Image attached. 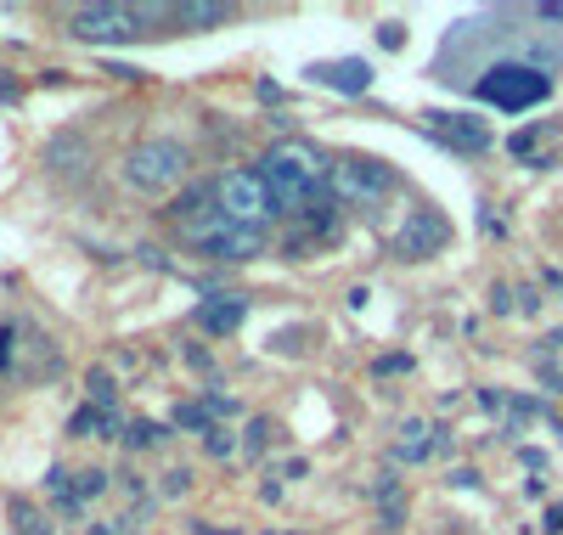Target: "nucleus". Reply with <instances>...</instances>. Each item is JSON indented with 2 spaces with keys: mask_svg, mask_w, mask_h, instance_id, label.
<instances>
[{
  "mask_svg": "<svg viewBox=\"0 0 563 535\" xmlns=\"http://www.w3.org/2000/svg\"><path fill=\"white\" fill-rule=\"evenodd\" d=\"M260 181L271 192L276 215H310L327 220L333 215V192H327V159L310 148V141H276V148L260 159Z\"/></svg>",
  "mask_w": 563,
  "mask_h": 535,
  "instance_id": "nucleus-1",
  "label": "nucleus"
},
{
  "mask_svg": "<svg viewBox=\"0 0 563 535\" xmlns=\"http://www.w3.org/2000/svg\"><path fill=\"white\" fill-rule=\"evenodd\" d=\"M175 220H180V237L192 242L198 254H209V260H254V254L265 249V231H249V226H238V220H225V215L214 209L209 192L180 198V204H175Z\"/></svg>",
  "mask_w": 563,
  "mask_h": 535,
  "instance_id": "nucleus-2",
  "label": "nucleus"
},
{
  "mask_svg": "<svg viewBox=\"0 0 563 535\" xmlns=\"http://www.w3.org/2000/svg\"><path fill=\"white\" fill-rule=\"evenodd\" d=\"M158 23H175V7L147 0V7H130V0H108V7H74L68 12V34L85 45H124L153 34Z\"/></svg>",
  "mask_w": 563,
  "mask_h": 535,
  "instance_id": "nucleus-3",
  "label": "nucleus"
},
{
  "mask_svg": "<svg viewBox=\"0 0 563 535\" xmlns=\"http://www.w3.org/2000/svg\"><path fill=\"white\" fill-rule=\"evenodd\" d=\"M474 96L485 108H501V113H530L552 96V74L541 63H519V57L485 63V74L474 79Z\"/></svg>",
  "mask_w": 563,
  "mask_h": 535,
  "instance_id": "nucleus-4",
  "label": "nucleus"
},
{
  "mask_svg": "<svg viewBox=\"0 0 563 535\" xmlns=\"http://www.w3.org/2000/svg\"><path fill=\"white\" fill-rule=\"evenodd\" d=\"M186 170H192V153L169 135H153L124 153V186H135V192H169L186 181Z\"/></svg>",
  "mask_w": 563,
  "mask_h": 535,
  "instance_id": "nucleus-5",
  "label": "nucleus"
},
{
  "mask_svg": "<svg viewBox=\"0 0 563 535\" xmlns=\"http://www.w3.org/2000/svg\"><path fill=\"white\" fill-rule=\"evenodd\" d=\"M327 192H333V204L372 209L395 192V164H384V159H339L333 170H327Z\"/></svg>",
  "mask_w": 563,
  "mask_h": 535,
  "instance_id": "nucleus-6",
  "label": "nucleus"
},
{
  "mask_svg": "<svg viewBox=\"0 0 563 535\" xmlns=\"http://www.w3.org/2000/svg\"><path fill=\"white\" fill-rule=\"evenodd\" d=\"M209 198H214V209H220L225 220H238V226H249V231H265V220L276 215L260 170H225V175L209 186Z\"/></svg>",
  "mask_w": 563,
  "mask_h": 535,
  "instance_id": "nucleus-7",
  "label": "nucleus"
},
{
  "mask_svg": "<svg viewBox=\"0 0 563 535\" xmlns=\"http://www.w3.org/2000/svg\"><path fill=\"white\" fill-rule=\"evenodd\" d=\"M445 237H451L445 215L417 209V215L406 220V231L395 237V254H406V260H429V254H440V249H445Z\"/></svg>",
  "mask_w": 563,
  "mask_h": 535,
  "instance_id": "nucleus-8",
  "label": "nucleus"
},
{
  "mask_svg": "<svg viewBox=\"0 0 563 535\" xmlns=\"http://www.w3.org/2000/svg\"><path fill=\"white\" fill-rule=\"evenodd\" d=\"M310 79H316V85H327V90H339V96H361V90L372 85V63H361V57L316 63V68H310Z\"/></svg>",
  "mask_w": 563,
  "mask_h": 535,
  "instance_id": "nucleus-9",
  "label": "nucleus"
},
{
  "mask_svg": "<svg viewBox=\"0 0 563 535\" xmlns=\"http://www.w3.org/2000/svg\"><path fill=\"white\" fill-rule=\"evenodd\" d=\"M243 316H249V305H243L238 294H214V299H203V305L192 310V327L220 338V332H238V327H243Z\"/></svg>",
  "mask_w": 563,
  "mask_h": 535,
  "instance_id": "nucleus-10",
  "label": "nucleus"
},
{
  "mask_svg": "<svg viewBox=\"0 0 563 535\" xmlns=\"http://www.w3.org/2000/svg\"><path fill=\"white\" fill-rule=\"evenodd\" d=\"M231 18H238V7H231V0H186V7H175V23L192 29V34L220 29V23H231Z\"/></svg>",
  "mask_w": 563,
  "mask_h": 535,
  "instance_id": "nucleus-11",
  "label": "nucleus"
},
{
  "mask_svg": "<svg viewBox=\"0 0 563 535\" xmlns=\"http://www.w3.org/2000/svg\"><path fill=\"white\" fill-rule=\"evenodd\" d=\"M434 451H440V428H434V423H422V417H411V423L400 428L395 457H400V462H429Z\"/></svg>",
  "mask_w": 563,
  "mask_h": 535,
  "instance_id": "nucleus-12",
  "label": "nucleus"
},
{
  "mask_svg": "<svg viewBox=\"0 0 563 535\" xmlns=\"http://www.w3.org/2000/svg\"><path fill=\"white\" fill-rule=\"evenodd\" d=\"M429 130L445 135L451 148H467V153H485V148H490V135H485L479 124H451V113H429Z\"/></svg>",
  "mask_w": 563,
  "mask_h": 535,
  "instance_id": "nucleus-13",
  "label": "nucleus"
},
{
  "mask_svg": "<svg viewBox=\"0 0 563 535\" xmlns=\"http://www.w3.org/2000/svg\"><path fill=\"white\" fill-rule=\"evenodd\" d=\"M68 428H74V434H102V440H113V434H119V417H113V406H85V412H74Z\"/></svg>",
  "mask_w": 563,
  "mask_h": 535,
  "instance_id": "nucleus-14",
  "label": "nucleus"
},
{
  "mask_svg": "<svg viewBox=\"0 0 563 535\" xmlns=\"http://www.w3.org/2000/svg\"><path fill=\"white\" fill-rule=\"evenodd\" d=\"M12 518H18V529H23V535H52V524H45L29 502H12Z\"/></svg>",
  "mask_w": 563,
  "mask_h": 535,
  "instance_id": "nucleus-15",
  "label": "nucleus"
},
{
  "mask_svg": "<svg viewBox=\"0 0 563 535\" xmlns=\"http://www.w3.org/2000/svg\"><path fill=\"white\" fill-rule=\"evenodd\" d=\"M124 440H130V446H158V440H164V428H158V423H130V428H124Z\"/></svg>",
  "mask_w": 563,
  "mask_h": 535,
  "instance_id": "nucleus-16",
  "label": "nucleus"
},
{
  "mask_svg": "<svg viewBox=\"0 0 563 535\" xmlns=\"http://www.w3.org/2000/svg\"><path fill=\"white\" fill-rule=\"evenodd\" d=\"M209 406H175V428H209Z\"/></svg>",
  "mask_w": 563,
  "mask_h": 535,
  "instance_id": "nucleus-17",
  "label": "nucleus"
},
{
  "mask_svg": "<svg viewBox=\"0 0 563 535\" xmlns=\"http://www.w3.org/2000/svg\"><path fill=\"white\" fill-rule=\"evenodd\" d=\"M45 491H52L57 502H68V507L79 502V496H74V484H68V473H63V468H52V473H45Z\"/></svg>",
  "mask_w": 563,
  "mask_h": 535,
  "instance_id": "nucleus-18",
  "label": "nucleus"
},
{
  "mask_svg": "<svg viewBox=\"0 0 563 535\" xmlns=\"http://www.w3.org/2000/svg\"><path fill=\"white\" fill-rule=\"evenodd\" d=\"M108 491V473H97V468H90V473H79V484H74V496L85 502V496H102Z\"/></svg>",
  "mask_w": 563,
  "mask_h": 535,
  "instance_id": "nucleus-19",
  "label": "nucleus"
},
{
  "mask_svg": "<svg viewBox=\"0 0 563 535\" xmlns=\"http://www.w3.org/2000/svg\"><path fill=\"white\" fill-rule=\"evenodd\" d=\"M90 401L113 406V378H108V372H90Z\"/></svg>",
  "mask_w": 563,
  "mask_h": 535,
  "instance_id": "nucleus-20",
  "label": "nucleus"
},
{
  "mask_svg": "<svg viewBox=\"0 0 563 535\" xmlns=\"http://www.w3.org/2000/svg\"><path fill=\"white\" fill-rule=\"evenodd\" d=\"M12 350H18V332H12V327H0V372L12 367Z\"/></svg>",
  "mask_w": 563,
  "mask_h": 535,
  "instance_id": "nucleus-21",
  "label": "nucleus"
},
{
  "mask_svg": "<svg viewBox=\"0 0 563 535\" xmlns=\"http://www.w3.org/2000/svg\"><path fill=\"white\" fill-rule=\"evenodd\" d=\"M451 484H456V491H474L479 473H474V468H456V473H451Z\"/></svg>",
  "mask_w": 563,
  "mask_h": 535,
  "instance_id": "nucleus-22",
  "label": "nucleus"
},
{
  "mask_svg": "<svg viewBox=\"0 0 563 535\" xmlns=\"http://www.w3.org/2000/svg\"><path fill=\"white\" fill-rule=\"evenodd\" d=\"M541 529H547V535H563V502L547 507V524H541Z\"/></svg>",
  "mask_w": 563,
  "mask_h": 535,
  "instance_id": "nucleus-23",
  "label": "nucleus"
},
{
  "mask_svg": "<svg viewBox=\"0 0 563 535\" xmlns=\"http://www.w3.org/2000/svg\"><path fill=\"white\" fill-rule=\"evenodd\" d=\"M209 451H214V457H225V451H231V434H220V428H209Z\"/></svg>",
  "mask_w": 563,
  "mask_h": 535,
  "instance_id": "nucleus-24",
  "label": "nucleus"
},
{
  "mask_svg": "<svg viewBox=\"0 0 563 535\" xmlns=\"http://www.w3.org/2000/svg\"><path fill=\"white\" fill-rule=\"evenodd\" d=\"M406 367H411L406 356H384V361H378V372H406Z\"/></svg>",
  "mask_w": 563,
  "mask_h": 535,
  "instance_id": "nucleus-25",
  "label": "nucleus"
},
{
  "mask_svg": "<svg viewBox=\"0 0 563 535\" xmlns=\"http://www.w3.org/2000/svg\"><path fill=\"white\" fill-rule=\"evenodd\" d=\"M547 345H552V350H563V327H552V338H547Z\"/></svg>",
  "mask_w": 563,
  "mask_h": 535,
  "instance_id": "nucleus-26",
  "label": "nucleus"
},
{
  "mask_svg": "<svg viewBox=\"0 0 563 535\" xmlns=\"http://www.w3.org/2000/svg\"><path fill=\"white\" fill-rule=\"evenodd\" d=\"M90 535H113V529H90Z\"/></svg>",
  "mask_w": 563,
  "mask_h": 535,
  "instance_id": "nucleus-27",
  "label": "nucleus"
},
{
  "mask_svg": "<svg viewBox=\"0 0 563 535\" xmlns=\"http://www.w3.org/2000/svg\"><path fill=\"white\" fill-rule=\"evenodd\" d=\"M271 535H276V529H271Z\"/></svg>",
  "mask_w": 563,
  "mask_h": 535,
  "instance_id": "nucleus-28",
  "label": "nucleus"
}]
</instances>
